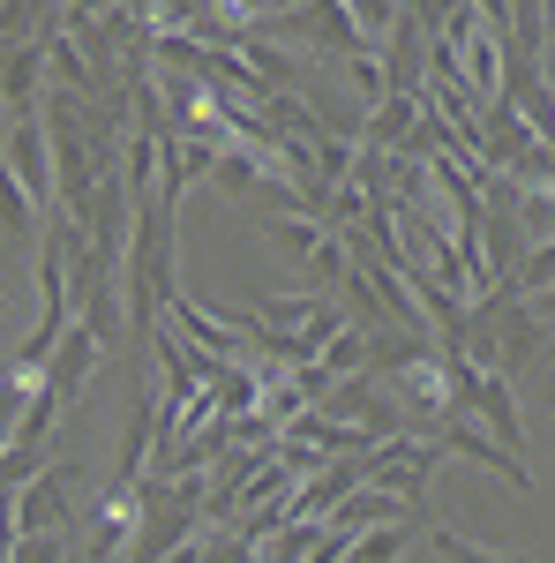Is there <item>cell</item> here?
Listing matches in <instances>:
<instances>
[{"instance_id": "obj_1", "label": "cell", "mask_w": 555, "mask_h": 563, "mask_svg": "<svg viewBox=\"0 0 555 563\" xmlns=\"http://www.w3.org/2000/svg\"><path fill=\"white\" fill-rule=\"evenodd\" d=\"M8 188H15L38 218L60 211V158H53V129H45L38 106L8 113Z\"/></svg>"}, {"instance_id": "obj_2", "label": "cell", "mask_w": 555, "mask_h": 563, "mask_svg": "<svg viewBox=\"0 0 555 563\" xmlns=\"http://www.w3.org/2000/svg\"><path fill=\"white\" fill-rule=\"evenodd\" d=\"M76 466H53L38 474L23 496H15V541H45V533H76L84 526V504H76Z\"/></svg>"}, {"instance_id": "obj_3", "label": "cell", "mask_w": 555, "mask_h": 563, "mask_svg": "<svg viewBox=\"0 0 555 563\" xmlns=\"http://www.w3.org/2000/svg\"><path fill=\"white\" fill-rule=\"evenodd\" d=\"M435 459H443V435H390L384 451L368 459V488H390V496H406V504L421 511Z\"/></svg>"}, {"instance_id": "obj_4", "label": "cell", "mask_w": 555, "mask_h": 563, "mask_svg": "<svg viewBox=\"0 0 555 563\" xmlns=\"http://www.w3.org/2000/svg\"><path fill=\"white\" fill-rule=\"evenodd\" d=\"M443 451H451V459H473V466H488V474H496V481H511V488H533L525 459H518V451H503V443L480 429V421H466V413H458V421L443 429Z\"/></svg>"}, {"instance_id": "obj_5", "label": "cell", "mask_w": 555, "mask_h": 563, "mask_svg": "<svg viewBox=\"0 0 555 563\" xmlns=\"http://www.w3.org/2000/svg\"><path fill=\"white\" fill-rule=\"evenodd\" d=\"M413 519H421V511H413L406 496H390V488H353L338 511H331V526L353 533V541H360V533H384V526H413Z\"/></svg>"}, {"instance_id": "obj_6", "label": "cell", "mask_w": 555, "mask_h": 563, "mask_svg": "<svg viewBox=\"0 0 555 563\" xmlns=\"http://www.w3.org/2000/svg\"><path fill=\"white\" fill-rule=\"evenodd\" d=\"M45 84H53V60H45V45H38V38H31V45L15 38V45H8V84H0V90H8V113L38 106V90H45Z\"/></svg>"}, {"instance_id": "obj_7", "label": "cell", "mask_w": 555, "mask_h": 563, "mask_svg": "<svg viewBox=\"0 0 555 563\" xmlns=\"http://www.w3.org/2000/svg\"><path fill=\"white\" fill-rule=\"evenodd\" d=\"M98 361H106V346H98V339H90L84 323H76V331H68V346L53 353V368H45V384L60 390L68 406H76V390H84V376H90V368H98Z\"/></svg>"}, {"instance_id": "obj_8", "label": "cell", "mask_w": 555, "mask_h": 563, "mask_svg": "<svg viewBox=\"0 0 555 563\" xmlns=\"http://www.w3.org/2000/svg\"><path fill=\"white\" fill-rule=\"evenodd\" d=\"M428 549H435V563H518V556H496V549L466 541V533H451V526H435V533H428Z\"/></svg>"}, {"instance_id": "obj_9", "label": "cell", "mask_w": 555, "mask_h": 563, "mask_svg": "<svg viewBox=\"0 0 555 563\" xmlns=\"http://www.w3.org/2000/svg\"><path fill=\"white\" fill-rule=\"evenodd\" d=\"M413 541V526H384V533H360L353 541V563H398V549Z\"/></svg>"}, {"instance_id": "obj_10", "label": "cell", "mask_w": 555, "mask_h": 563, "mask_svg": "<svg viewBox=\"0 0 555 563\" xmlns=\"http://www.w3.org/2000/svg\"><path fill=\"white\" fill-rule=\"evenodd\" d=\"M76 533H45V541H8V563H68Z\"/></svg>"}, {"instance_id": "obj_11", "label": "cell", "mask_w": 555, "mask_h": 563, "mask_svg": "<svg viewBox=\"0 0 555 563\" xmlns=\"http://www.w3.org/2000/svg\"><path fill=\"white\" fill-rule=\"evenodd\" d=\"M525 308H533V316H541V323H548V331H555V286H548V294H541V301H525Z\"/></svg>"}, {"instance_id": "obj_12", "label": "cell", "mask_w": 555, "mask_h": 563, "mask_svg": "<svg viewBox=\"0 0 555 563\" xmlns=\"http://www.w3.org/2000/svg\"><path fill=\"white\" fill-rule=\"evenodd\" d=\"M548 361H555V339H548Z\"/></svg>"}]
</instances>
